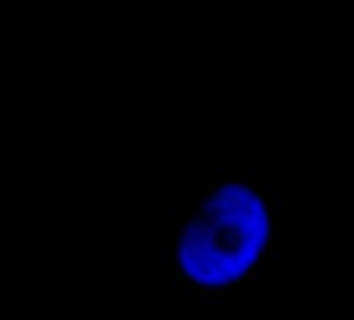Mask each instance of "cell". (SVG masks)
I'll list each match as a JSON object with an SVG mask.
<instances>
[{"label": "cell", "instance_id": "cell-1", "mask_svg": "<svg viewBox=\"0 0 354 320\" xmlns=\"http://www.w3.org/2000/svg\"><path fill=\"white\" fill-rule=\"evenodd\" d=\"M286 236V199L245 176L197 188L166 238L168 271L197 294L218 304L259 279Z\"/></svg>", "mask_w": 354, "mask_h": 320}]
</instances>
